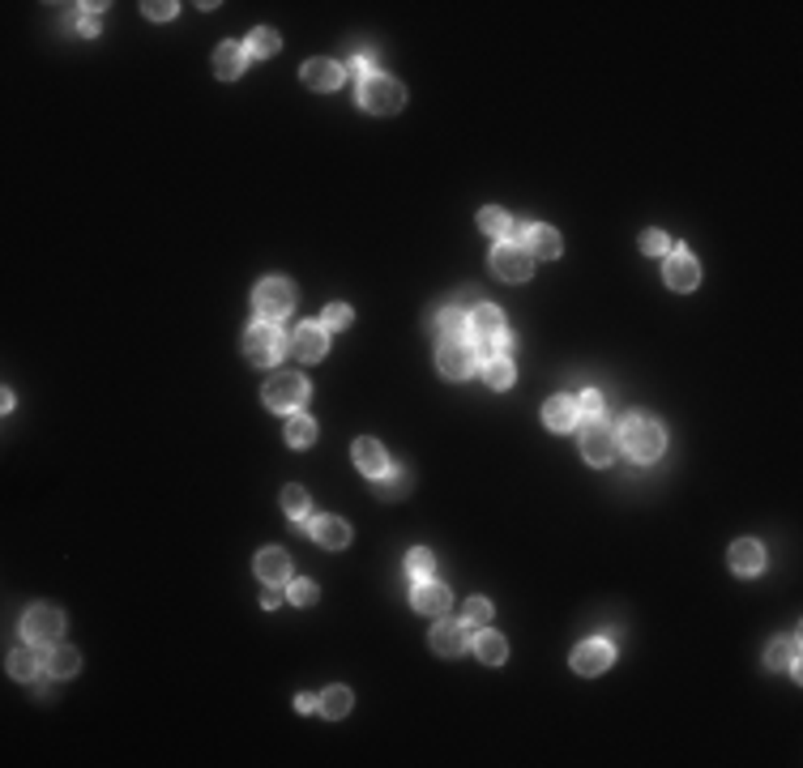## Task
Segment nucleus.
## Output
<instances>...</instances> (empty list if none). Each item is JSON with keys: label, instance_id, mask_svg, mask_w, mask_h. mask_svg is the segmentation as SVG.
Listing matches in <instances>:
<instances>
[{"label": "nucleus", "instance_id": "obj_36", "mask_svg": "<svg viewBox=\"0 0 803 768\" xmlns=\"http://www.w3.org/2000/svg\"><path fill=\"white\" fill-rule=\"evenodd\" d=\"M410 491V470H389L381 478V495L385 500H397V495H407Z\"/></svg>", "mask_w": 803, "mask_h": 768}, {"label": "nucleus", "instance_id": "obj_14", "mask_svg": "<svg viewBox=\"0 0 803 768\" xmlns=\"http://www.w3.org/2000/svg\"><path fill=\"white\" fill-rule=\"evenodd\" d=\"M522 248L530 252V256H538V261H556L560 256V231H551V226H543V223H530L522 231Z\"/></svg>", "mask_w": 803, "mask_h": 768}, {"label": "nucleus", "instance_id": "obj_10", "mask_svg": "<svg viewBox=\"0 0 803 768\" xmlns=\"http://www.w3.org/2000/svg\"><path fill=\"white\" fill-rule=\"evenodd\" d=\"M581 453H586L590 465H607V461L616 457V432L603 419L581 423Z\"/></svg>", "mask_w": 803, "mask_h": 768}, {"label": "nucleus", "instance_id": "obj_33", "mask_svg": "<svg viewBox=\"0 0 803 768\" xmlns=\"http://www.w3.org/2000/svg\"><path fill=\"white\" fill-rule=\"evenodd\" d=\"M407 573H410V581H427V576L437 573V555H432V551H423V546H415V551H410V559H407Z\"/></svg>", "mask_w": 803, "mask_h": 768}, {"label": "nucleus", "instance_id": "obj_7", "mask_svg": "<svg viewBox=\"0 0 803 768\" xmlns=\"http://www.w3.org/2000/svg\"><path fill=\"white\" fill-rule=\"evenodd\" d=\"M253 307H256V316H261V321H282V316L296 307V291H291V282L266 278L261 286H256V294H253Z\"/></svg>", "mask_w": 803, "mask_h": 768}, {"label": "nucleus", "instance_id": "obj_25", "mask_svg": "<svg viewBox=\"0 0 803 768\" xmlns=\"http://www.w3.org/2000/svg\"><path fill=\"white\" fill-rule=\"evenodd\" d=\"M799 636H787V641H774L769 649H765V662L774 666V671H790V674H799Z\"/></svg>", "mask_w": 803, "mask_h": 768}, {"label": "nucleus", "instance_id": "obj_32", "mask_svg": "<svg viewBox=\"0 0 803 768\" xmlns=\"http://www.w3.org/2000/svg\"><path fill=\"white\" fill-rule=\"evenodd\" d=\"M43 666V653H35V649H17V653H9V674L14 679H35V671Z\"/></svg>", "mask_w": 803, "mask_h": 768}, {"label": "nucleus", "instance_id": "obj_27", "mask_svg": "<svg viewBox=\"0 0 803 768\" xmlns=\"http://www.w3.org/2000/svg\"><path fill=\"white\" fill-rule=\"evenodd\" d=\"M479 226H483V231H487L492 239H500V244H505V239L517 231V226H513V218H508L500 205H483V210H479Z\"/></svg>", "mask_w": 803, "mask_h": 768}, {"label": "nucleus", "instance_id": "obj_4", "mask_svg": "<svg viewBox=\"0 0 803 768\" xmlns=\"http://www.w3.org/2000/svg\"><path fill=\"white\" fill-rule=\"evenodd\" d=\"M308 402V380L299 372H274L266 380V405L278 410V414H299Z\"/></svg>", "mask_w": 803, "mask_h": 768}, {"label": "nucleus", "instance_id": "obj_19", "mask_svg": "<svg viewBox=\"0 0 803 768\" xmlns=\"http://www.w3.org/2000/svg\"><path fill=\"white\" fill-rule=\"evenodd\" d=\"M256 576H261L266 585H282V581L291 576V555H286L282 546H266V551L256 555Z\"/></svg>", "mask_w": 803, "mask_h": 768}, {"label": "nucleus", "instance_id": "obj_15", "mask_svg": "<svg viewBox=\"0 0 803 768\" xmlns=\"http://www.w3.org/2000/svg\"><path fill=\"white\" fill-rule=\"evenodd\" d=\"M351 453H355V465H359L367 478H385L389 470H394V465H389V453H385L376 440H367V435L364 440H355Z\"/></svg>", "mask_w": 803, "mask_h": 768}, {"label": "nucleus", "instance_id": "obj_28", "mask_svg": "<svg viewBox=\"0 0 803 768\" xmlns=\"http://www.w3.org/2000/svg\"><path fill=\"white\" fill-rule=\"evenodd\" d=\"M513 376H517V372H513V364H508L505 354L483 359V380H487L492 389H508V384H513Z\"/></svg>", "mask_w": 803, "mask_h": 768}, {"label": "nucleus", "instance_id": "obj_39", "mask_svg": "<svg viewBox=\"0 0 803 768\" xmlns=\"http://www.w3.org/2000/svg\"><path fill=\"white\" fill-rule=\"evenodd\" d=\"M286 598L296 602V606H312V602H316V585H312V581H291Z\"/></svg>", "mask_w": 803, "mask_h": 768}, {"label": "nucleus", "instance_id": "obj_9", "mask_svg": "<svg viewBox=\"0 0 803 768\" xmlns=\"http://www.w3.org/2000/svg\"><path fill=\"white\" fill-rule=\"evenodd\" d=\"M530 269H535V256H530L522 244L505 239L500 248H492V274L500 282H526L530 278Z\"/></svg>", "mask_w": 803, "mask_h": 768}, {"label": "nucleus", "instance_id": "obj_35", "mask_svg": "<svg viewBox=\"0 0 803 768\" xmlns=\"http://www.w3.org/2000/svg\"><path fill=\"white\" fill-rule=\"evenodd\" d=\"M440 337H466V312H457V307H445L440 312V321H437Z\"/></svg>", "mask_w": 803, "mask_h": 768}, {"label": "nucleus", "instance_id": "obj_44", "mask_svg": "<svg viewBox=\"0 0 803 768\" xmlns=\"http://www.w3.org/2000/svg\"><path fill=\"white\" fill-rule=\"evenodd\" d=\"M351 73H355V77H364V73L372 77V56H364V52H359V56L351 60Z\"/></svg>", "mask_w": 803, "mask_h": 768}, {"label": "nucleus", "instance_id": "obj_41", "mask_svg": "<svg viewBox=\"0 0 803 768\" xmlns=\"http://www.w3.org/2000/svg\"><path fill=\"white\" fill-rule=\"evenodd\" d=\"M667 248H671V239H667L663 231H646V235H641V252H649V256H663Z\"/></svg>", "mask_w": 803, "mask_h": 768}, {"label": "nucleus", "instance_id": "obj_21", "mask_svg": "<svg viewBox=\"0 0 803 768\" xmlns=\"http://www.w3.org/2000/svg\"><path fill=\"white\" fill-rule=\"evenodd\" d=\"M43 671L52 674V679H69V674L82 671V653L73 644H56V649L43 653Z\"/></svg>", "mask_w": 803, "mask_h": 768}, {"label": "nucleus", "instance_id": "obj_34", "mask_svg": "<svg viewBox=\"0 0 803 768\" xmlns=\"http://www.w3.org/2000/svg\"><path fill=\"white\" fill-rule=\"evenodd\" d=\"M312 440H316V423H312V419H304V414H299V419L286 423V444H291V448H308Z\"/></svg>", "mask_w": 803, "mask_h": 768}, {"label": "nucleus", "instance_id": "obj_11", "mask_svg": "<svg viewBox=\"0 0 803 768\" xmlns=\"http://www.w3.org/2000/svg\"><path fill=\"white\" fill-rule=\"evenodd\" d=\"M410 602H415V611L427 614V619H445V614H449V606H453L449 589L440 585V581H432V576H427V581H415Z\"/></svg>", "mask_w": 803, "mask_h": 768}, {"label": "nucleus", "instance_id": "obj_3", "mask_svg": "<svg viewBox=\"0 0 803 768\" xmlns=\"http://www.w3.org/2000/svg\"><path fill=\"white\" fill-rule=\"evenodd\" d=\"M359 107L372 115H394L407 107V90H402V82H394V77L372 73V77H364V85H359Z\"/></svg>", "mask_w": 803, "mask_h": 768}, {"label": "nucleus", "instance_id": "obj_20", "mask_svg": "<svg viewBox=\"0 0 803 768\" xmlns=\"http://www.w3.org/2000/svg\"><path fill=\"white\" fill-rule=\"evenodd\" d=\"M248 65V52H244V43H218V52H214V73L223 77V82H236Z\"/></svg>", "mask_w": 803, "mask_h": 768}, {"label": "nucleus", "instance_id": "obj_31", "mask_svg": "<svg viewBox=\"0 0 803 768\" xmlns=\"http://www.w3.org/2000/svg\"><path fill=\"white\" fill-rule=\"evenodd\" d=\"M282 43H278V30H269V26H256L253 35H248V43H244V52L248 56H274Z\"/></svg>", "mask_w": 803, "mask_h": 768}, {"label": "nucleus", "instance_id": "obj_2", "mask_svg": "<svg viewBox=\"0 0 803 768\" xmlns=\"http://www.w3.org/2000/svg\"><path fill=\"white\" fill-rule=\"evenodd\" d=\"M470 337H475V354H505L513 346V334L505 329V312L492 304H479L470 312Z\"/></svg>", "mask_w": 803, "mask_h": 768}, {"label": "nucleus", "instance_id": "obj_45", "mask_svg": "<svg viewBox=\"0 0 803 768\" xmlns=\"http://www.w3.org/2000/svg\"><path fill=\"white\" fill-rule=\"evenodd\" d=\"M296 709L299 713H312V709H316V696H296Z\"/></svg>", "mask_w": 803, "mask_h": 768}, {"label": "nucleus", "instance_id": "obj_6", "mask_svg": "<svg viewBox=\"0 0 803 768\" xmlns=\"http://www.w3.org/2000/svg\"><path fill=\"white\" fill-rule=\"evenodd\" d=\"M475 364H479V354L470 350V342H466V337H440V346H437V367H440V376L466 380L470 372H475Z\"/></svg>", "mask_w": 803, "mask_h": 768}, {"label": "nucleus", "instance_id": "obj_29", "mask_svg": "<svg viewBox=\"0 0 803 768\" xmlns=\"http://www.w3.org/2000/svg\"><path fill=\"white\" fill-rule=\"evenodd\" d=\"M316 709H321L325 717H334V722H338V717H346V713H351V692H346V687H329V692H321Z\"/></svg>", "mask_w": 803, "mask_h": 768}, {"label": "nucleus", "instance_id": "obj_18", "mask_svg": "<svg viewBox=\"0 0 803 768\" xmlns=\"http://www.w3.org/2000/svg\"><path fill=\"white\" fill-rule=\"evenodd\" d=\"M299 77H304V85H308V90H338L342 85V65H334V60H325V56H316V60H308V65H304V73H299Z\"/></svg>", "mask_w": 803, "mask_h": 768}, {"label": "nucleus", "instance_id": "obj_5", "mask_svg": "<svg viewBox=\"0 0 803 768\" xmlns=\"http://www.w3.org/2000/svg\"><path fill=\"white\" fill-rule=\"evenodd\" d=\"M286 342H282V334H278V324L274 321H256L248 334H244V350H248V359H253L256 367H274L286 354Z\"/></svg>", "mask_w": 803, "mask_h": 768}, {"label": "nucleus", "instance_id": "obj_16", "mask_svg": "<svg viewBox=\"0 0 803 768\" xmlns=\"http://www.w3.org/2000/svg\"><path fill=\"white\" fill-rule=\"evenodd\" d=\"M329 329L325 324H299L296 334H291V346H296L299 359H308V364H316V359H325V350H329Z\"/></svg>", "mask_w": 803, "mask_h": 768}, {"label": "nucleus", "instance_id": "obj_12", "mask_svg": "<svg viewBox=\"0 0 803 768\" xmlns=\"http://www.w3.org/2000/svg\"><path fill=\"white\" fill-rule=\"evenodd\" d=\"M611 662H616L611 641H586V644H577V653H573V671L586 674V679H594V674H603Z\"/></svg>", "mask_w": 803, "mask_h": 768}, {"label": "nucleus", "instance_id": "obj_43", "mask_svg": "<svg viewBox=\"0 0 803 768\" xmlns=\"http://www.w3.org/2000/svg\"><path fill=\"white\" fill-rule=\"evenodd\" d=\"M453 307H457V312H466V307L475 312V307H479V294H475V291H462L457 299H453Z\"/></svg>", "mask_w": 803, "mask_h": 768}, {"label": "nucleus", "instance_id": "obj_23", "mask_svg": "<svg viewBox=\"0 0 803 768\" xmlns=\"http://www.w3.org/2000/svg\"><path fill=\"white\" fill-rule=\"evenodd\" d=\"M312 538H316L325 551H342V546L351 543V530H346V521H338V517H316L312 521Z\"/></svg>", "mask_w": 803, "mask_h": 768}, {"label": "nucleus", "instance_id": "obj_1", "mask_svg": "<svg viewBox=\"0 0 803 768\" xmlns=\"http://www.w3.org/2000/svg\"><path fill=\"white\" fill-rule=\"evenodd\" d=\"M616 444H620L633 461H654L658 453H663L667 435H663V427H658V423L649 419V414H628V419L620 423Z\"/></svg>", "mask_w": 803, "mask_h": 768}, {"label": "nucleus", "instance_id": "obj_42", "mask_svg": "<svg viewBox=\"0 0 803 768\" xmlns=\"http://www.w3.org/2000/svg\"><path fill=\"white\" fill-rule=\"evenodd\" d=\"M141 9H146V17H155V22H167V17H176V5H171V0H146Z\"/></svg>", "mask_w": 803, "mask_h": 768}, {"label": "nucleus", "instance_id": "obj_38", "mask_svg": "<svg viewBox=\"0 0 803 768\" xmlns=\"http://www.w3.org/2000/svg\"><path fill=\"white\" fill-rule=\"evenodd\" d=\"M577 410L586 414V419H603V393L598 389H586L577 397Z\"/></svg>", "mask_w": 803, "mask_h": 768}, {"label": "nucleus", "instance_id": "obj_40", "mask_svg": "<svg viewBox=\"0 0 803 768\" xmlns=\"http://www.w3.org/2000/svg\"><path fill=\"white\" fill-rule=\"evenodd\" d=\"M492 619V602L487 598H470L466 602V623H487Z\"/></svg>", "mask_w": 803, "mask_h": 768}, {"label": "nucleus", "instance_id": "obj_30", "mask_svg": "<svg viewBox=\"0 0 803 768\" xmlns=\"http://www.w3.org/2000/svg\"><path fill=\"white\" fill-rule=\"evenodd\" d=\"M282 513L291 517V525H304V517H308V491L304 487H286L282 491Z\"/></svg>", "mask_w": 803, "mask_h": 768}, {"label": "nucleus", "instance_id": "obj_26", "mask_svg": "<svg viewBox=\"0 0 803 768\" xmlns=\"http://www.w3.org/2000/svg\"><path fill=\"white\" fill-rule=\"evenodd\" d=\"M475 657L487 662V666H500V662L508 657L505 636H500V632H479V636H475Z\"/></svg>", "mask_w": 803, "mask_h": 768}, {"label": "nucleus", "instance_id": "obj_22", "mask_svg": "<svg viewBox=\"0 0 803 768\" xmlns=\"http://www.w3.org/2000/svg\"><path fill=\"white\" fill-rule=\"evenodd\" d=\"M731 568L739 576H757L765 568V551L761 543H752V538H739V543H731Z\"/></svg>", "mask_w": 803, "mask_h": 768}, {"label": "nucleus", "instance_id": "obj_24", "mask_svg": "<svg viewBox=\"0 0 803 768\" xmlns=\"http://www.w3.org/2000/svg\"><path fill=\"white\" fill-rule=\"evenodd\" d=\"M577 402L573 397H551L547 405H543V419H547L551 432H573L577 427Z\"/></svg>", "mask_w": 803, "mask_h": 768}, {"label": "nucleus", "instance_id": "obj_17", "mask_svg": "<svg viewBox=\"0 0 803 768\" xmlns=\"http://www.w3.org/2000/svg\"><path fill=\"white\" fill-rule=\"evenodd\" d=\"M466 644H470V636H466L462 623L437 619V628H432V649H437V657H462Z\"/></svg>", "mask_w": 803, "mask_h": 768}, {"label": "nucleus", "instance_id": "obj_37", "mask_svg": "<svg viewBox=\"0 0 803 768\" xmlns=\"http://www.w3.org/2000/svg\"><path fill=\"white\" fill-rule=\"evenodd\" d=\"M351 316H355V312L346 304H329V307H325V316H321V324H325V329H346V324H351Z\"/></svg>", "mask_w": 803, "mask_h": 768}, {"label": "nucleus", "instance_id": "obj_8", "mask_svg": "<svg viewBox=\"0 0 803 768\" xmlns=\"http://www.w3.org/2000/svg\"><path fill=\"white\" fill-rule=\"evenodd\" d=\"M60 632H65V614H60L56 606H30V611L22 614V636H26L30 644H56Z\"/></svg>", "mask_w": 803, "mask_h": 768}, {"label": "nucleus", "instance_id": "obj_13", "mask_svg": "<svg viewBox=\"0 0 803 768\" xmlns=\"http://www.w3.org/2000/svg\"><path fill=\"white\" fill-rule=\"evenodd\" d=\"M663 278L671 291H692V286L701 282V265H697V256H688V252H671L663 265Z\"/></svg>", "mask_w": 803, "mask_h": 768}]
</instances>
